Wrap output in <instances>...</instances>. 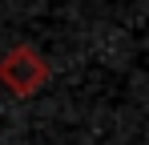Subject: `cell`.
<instances>
[{
  "label": "cell",
  "mask_w": 149,
  "mask_h": 145,
  "mask_svg": "<svg viewBox=\"0 0 149 145\" xmlns=\"http://www.w3.org/2000/svg\"><path fill=\"white\" fill-rule=\"evenodd\" d=\"M0 77H4L16 93H32V89L40 85V77H45V65H40V56H36L32 48H12V52L4 56V65H0Z\"/></svg>",
  "instance_id": "6da1fadb"
}]
</instances>
